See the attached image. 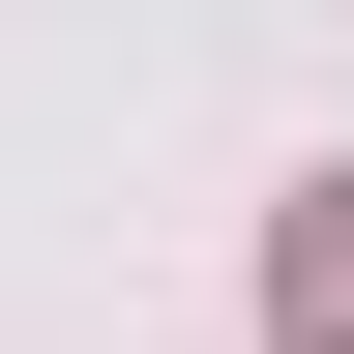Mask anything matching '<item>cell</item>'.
<instances>
[{"label":"cell","mask_w":354,"mask_h":354,"mask_svg":"<svg viewBox=\"0 0 354 354\" xmlns=\"http://www.w3.org/2000/svg\"><path fill=\"white\" fill-rule=\"evenodd\" d=\"M266 325H295V354H354V177H295V236H266Z\"/></svg>","instance_id":"1"}]
</instances>
